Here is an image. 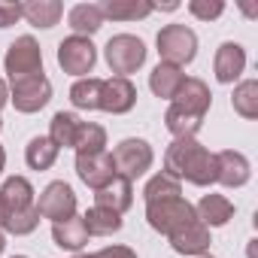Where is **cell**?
<instances>
[{
	"mask_svg": "<svg viewBox=\"0 0 258 258\" xmlns=\"http://www.w3.org/2000/svg\"><path fill=\"white\" fill-rule=\"evenodd\" d=\"M10 100L16 103L19 112H40L52 100V82L43 73L16 79V82H10Z\"/></svg>",
	"mask_w": 258,
	"mask_h": 258,
	"instance_id": "10",
	"label": "cell"
},
{
	"mask_svg": "<svg viewBox=\"0 0 258 258\" xmlns=\"http://www.w3.org/2000/svg\"><path fill=\"white\" fill-rule=\"evenodd\" d=\"M13 258H28V255H13Z\"/></svg>",
	"mask_w": 258,
	"mask_h": 258,
	"instance_id": "37",
	"label": "cell"
},
{
	"mask_svg": "<svg viewBox=\"0 0 258 258\" xmlns=\"http://www.w3.org/2000/svg\"><path fill=\"white\" fill-rule=\"evenodd\" d=\"M100 88H103V79H97V76L76 79L70 88V103L76 109H97L100 106Z\"/></svg>",
	"mask_w": 258,
	"mask_h": 258,
	"instance_id": "26",
	"label": "cell"
},
{
	"mask_svg": "<svg viewBox=\"0 0 258 258\" xmlns=\"http://www.w3.org/2000/svg\"><path fill=\"white\" fill-rule=\"evenodd\" d=\"M82 225L88 231V237H109L121 228V216L112 213V210H103V207H91L85 216H82Z\"/></svg>",
	"mask_w": 258,
	"mask_h": 258,
	"instance_id": "25",
	"label": "cell"
},
{
	"mask_svg": "<svg viewBox=\"0 0 258 258\" xmlns=\"http://www.w3.org/2000/svg\"><path fill=\"white\" fill-rule=\"evenodd\" d=\"M216 158V182H222L225 188H240L249 182L252 176V167H249V158L237 149H222L213 155Z\"/></svg>",
	"mask_w": 258,
	"mask_h": 258,
	"instance_id": "14",
	"label": "cell"
},
{
	"mask_svg": "<svg viewBox=\"0 0 258 258\" xmlns=\"http://www.w3.org/2000/svg\"><path fill=\"white\" fill-rule=\"evenodd\" d=\"M67 22L73 28L76 37H91L103 28V13L97 4H76L70 13H67Z\"/></svg>",
	"mask_w": 258,
	"mask_h": 258,
	"instance_id": "24",
	"label": "cell"
},
{
	"mask_svg": "<svg viewBox=\"0 0 258 258\" xmlns=\"http://www.w3.org/2000/svg\"><path fill=\"white\" fill-rule=\"evenodd\" d=\"M0 127H4V118H0Z\"/></svg>",
	"mask_w": 258,
	"mask_h": 258,
	"instance_id": "39",
	"label": "cell"
},
{
	"mask_svg": "<svg viewBox=\"0 0 258 258\" xmlns=\"http://www.w3.org/2000/svg\"><path fill=\"white\" fill-rule=\"evenodd\" d=\"M79 127H82V118L76 112H64L61 109L49 121V140L58 149H73L76 146V137H79Z\"/></svg>",
	"mask_w": 258,
	"mask_h": 258,
	"instance_id": "20",
	"label": "cell"
},
{
	"mask_svg": "<svg viewBox=\"0 0 258 258\" xmlns=\"http://www.w3.org/2000/svg\"><path fill=\"white\" fill-rule=\"evenodd\" d=\"M58 64H61L64 73L85 79L97 64V49H94L91 37H76L73 34V37L61 40L58 43Z\"/></svg>",
	"mask_w": 258,
	"mask_h": 258,
	"instance_id": "9",
	"label": "cell"
},
{
	"mask_svg": "<svg viewBox=\"0 0 258 258\" xmlns=\"http://www.w3.org/2000/svg\"><path fill=\"white\" fill-rule=\"evenodd\" d=\"M52 240L55 246L61 249H70V252H79L85 243H88V231L82 225V216H70L64 222H55L52 225Z\"/></svg>",
	"mask_w": 258,
	"mask_h": 258,
	"instance_id": "22",
	"label": "cell"
},
{
	"mask_svg": "<svg viewBox=\"0 0 258 258\" xmlns=\"http://www.w3.org/2000/svg\"><path fill=\"white\" fill-rule=\"evenodd\" d=\"M210 103H213V94H210L207 82L188 76V79L179 85V91H176V97L170 100V109H167V115H164V124H167V131L173 134V140L195 137V134L201 131Z\"/></svg>",
	"mask_w": 258,
	"mask_h": 258,
	"instance_id": "1",
	"label": "cell"
},
{
	"mask_svg": "<svg viewBox=\"0 0 258 258\" xmlns=\"http://www.w3.org/2000/svg\"><path fill=\"white\" fill-rule=\"evenodd\" d=\"M188 13L195 19H201V22H213V19H219L225 13V4H222V0H191Z\"/></svg>",
	"mask_w": 258,
	"mask_h": 258,
	"instance_id": "31",
	"label": "cell"
},
{
	"mask_svg": "<svg viewBox=\"0 0 258 258\" xmlns=\"http://www.w3.org/2000/svg\"><path fill=\"white\" fill-rule=\"evenodd\" d=\"M97 7H100L103 19H112V22H137V19H146L155 13L149 0H103Z\"/></svg>",
	"mask_w": 258,
	"mask_h": 258,
	"instance_id": "19",
	"label": "cell"
},
{
	"mask_svg": "<svg viewBox=\"0 0 258 258\" xmlns=\"http://www.w3.org/2000/svg\"><path fill=\"white\" fill-rule=\"evenodd\" d=\"M131 204H134V188H131V182L121 179V176H115L112 182H106L103 188L94 191V207L112 210V213H118V216H121L124 210H131Z\"/></svg>",
	"mask_w": 258,
	"mask_h": 258,
	"instance_id": "17",
	"label": "cell"
},
{
	"mask_svg": "<svg viewBox=\"0 0 258 258\" xmlns=\"http://www.w3.org/2000/svg\"><path fill=\"white\" fill-rule=\"evenodd\" d=\"M198 258H213V255H198Z\"/></svg>",
	"mask_w": 258,
	"mask_h": 258,
	"instance_id": "38",
	"label": "cell"
},
{
	"mask_svg": "<svg viewBox=\"0 0 258 258\" xmlns=\"http://www.w3.org/2000/svg\"><path fill=\"white\" fill-rule=\"evenodd\" d=\"M164 173L176 179H188L191 185H213L216 182V158L207 146H201L195 137L173 140L164 155Z\"/></svg>",
	"mask_w": 258,
	"mask_h": 258,
	"instance_id": "3",
	"label": "cell"
},
{
	"mask_svg": "<svg viewBox=\"0 0 258 258\" xmlns=\"http://www.w3.org/2000/svg\"><path fill=\"white\" fill-rule=\"evenodd\" d=\"M231 106L243 115V118H258V82L255 79H243L234 88Z\"/></svg>",
	"mask_w": 258,
	"mask_h": 258,
	"instance_id": "28",
	"label": "cell"
},
{
	"mask_svg": "<svg viewBox=\"0 0 258 258\" xmlns=\"http://www.w3.org/2000/svg\"><path fill=\"white\" fill-rule=\"evenodd\" d=\"M182 82H185V73H182L179 67H173V64H164V61L149 73V88H152V94H155V97H164V100H173Z\"/></svg>",
	"mask_w": 258,
	"mask_h": 258,
	"instance_id": "21",
	"label": "cell"
},
{
	"mask_svg": "<svg viewBox=\"0 0 258 258\" xmlns=\"http://www.w3.org/2000/svg\"><path fill=\"white\" fill-rule=\"evenodd\" d=\"M213 70H216V79H219L222 85H231V82L240 79V73L246 70V49H243L240 43H222L219 52H216Z\"/></svg>",
	"mask_w": 258,
	"mask_h": 258,
	"instance_id": "15",
	"label": "cell"
},
{
	"mask_svg": "<svg viewBox=\"0 0 258 258\" xmlns=\"http://www.w3.org/2000/svg\"><path fill=\"white\" fill-rule=\"evenodd\" d=\"M198 213L195 207L179 195V198H167V201H155V204H146V222L164 234V237H173L176 231H182L188 222H195Z\"/></svg>",
	"mask_w": 258,
	"mask_h": 258,
	"instance_id": "6",
	"label": "cell"
},
{
	"mask_svg": "<svg viewBox=\"0 0 258 258\" xmlns=\"http://www.w3.org/2000/svg\"><path fill=\"white\" fill-rule=\"evenodd\" d=\"M58 158V146L49 140V137H34L28 146H25V161L31 170H49Z\"/></svg>",
	"mask_w": 258,
	"mask_h": 258,
	"instance_id": "27",
	"label": "cell"
},
{
	"mask_svg": "<svg viewBox=\"0 0 258 258\" xmlns=\"http://www.w3.org/2000/svg\"><path fill=\"white\" fill-rule=\"evenodd\" d=\"M195 213L207 228H222L234 219V204L225 195H204L201 204L195 207Z\"/></svg>",
	"mask_w": 258,
	"mask_h": 258,
	"instance_id": "18",
	"label": "cell"
},
{
	"mask_svg": "<svg viewBox=\"0 0 258 258\" xmlns=\"http://www.w3.org/2000/svg\"><path fill=\"white\" fill-rule=\"evenodd\" d=\"M170 240V246H173V252H179V255H204L207 249H210V228L201 222V219H195V222H188L182 231H176L173 237H167Z\"/></svg>",
	"mask_w": 258,
	"mask_h": 258,
	"instance_id": "16",
	"label": "cell"
},
{
	"mask_svg": "<svg viewBox=\"0 0 258 258\" xmlns=\"http://www.w3.org/2000/svg\"><path fill=\"white\" fill-rule=\"evenodd\" d=\"M76 173L88 188H103L106 182L115 179V164H112V152H94V155H76Z\"/></svg>",
	"mask_w": 258,
	"mask_h": 258,
	"instance_id": "13",
	"label": "cell"
},
{
	"mask_svg": "<svg viewBox=\"0 0 258 258\" xmlns=\"http://www.w3.org/2000/svg\"><path fill=\"white\" fill-rule=\"evenodd\" d=\"M22 19V4H13V0H0V28H10Z\"/></svg>",
	"mask_w": 258,
	"mask_h": 258,
	"instance_id": "32",
	"label": "cell"
},
{
	"mask_svg": "<svg viewBox=\"0 0 258 258\" xmlns=\"http://www.w3.org/2000/svg\"><path fill=\"white\" fill-rule=\"evenodd\" d=\"M37 213L43 219H52V225L76 216V195H73V188L67 182H61V179L58 182H49L43 188L40 201H37Z\"/></svg>",
	"mask_w": 258,
	"mask_h": 258,
	"instance_id": "11",
	"label": "cell"
},
{
	"mask_svg": "<svg viewBox=\"0 0 258 258\" xmlns=\"http://www.w3.org/2000/svg\"><path fill=\"white\" fill-rule=\"evenodd\" d=\"M103 58L115 76L127 79V73H137L146 64V43L134 34H115V37H109Z\"/></svg>",
	"mask_w": 258,
	"mask_h": 258,
	"instance_id": "4",
	"label": "cell"
},
{
	"mask_svg": "<svg viewBox=\"0 0 258 258\" xmlns=\"http://www.w3.org/2000/svg\"><path fill=\"white\" fill-rule=\"evenodd\" d=\"M158 55L164 64H173V67H185L195 61L198 55V34L185 25H164L158 31Z\"/></svg>",
	"mask_w": 258,
	"mask_h": 258,
	"instance_id": "5",
	"label": "cell"
},
{
	"mask_svg": "<svg viewBox=\"0 0 258 258\" xmlns=\"http://www.w3.org/2000/svg\"><path fill=\"white\" fill-rule=\"evenodd\" d=\"M4 167H7V152H4V146H0V173H4Z\"/></svg>",
	"mask_w": 258,
	"mask_h": 258,
	"instance_id": "36",
	"label": "cell"
},
{
	"mask_svg": "<svg viewBox=\"0 0 258 258\" xmlns=\"http://www.w3.org/2000/svg\"><path fill=\"white\" fill-rule=\"evenodd\" d=\"M0 225L16 237L37 231L40 225L37 198H34V185L25 176H10L0 188Z\"/></svg>",
	"mask_w": 258,
	"mask_h": 258,
	"instance_id": "2",
	"label": "cell"
},
{
	"mask_svg": "<svg viewBox=\"0 0 258 258\" xmlns=\"http://www.w3.org/2000/svg\"><path fill=\"white\" fill-rule=\"evenodd\" d=\"M179 195H182V185H179V179L170 176V173H155V176L146 182V188H143L146 204L167 201V198H179Z\"/></svg>",
	"mask_w": 258,
	"mask_h": 258,
	"instance_id": "29",
	"label": "cell"
},
{
	"mask_svg": "<svg viewBox=\"0 0 258 258\" xmlns=\"http://www.w3.org/2000/svg\"><path fill=\"white\" fill-rule=\"evenodd\" d=\"M61 16L64 7L58 0H28V4H22V19H28V25L34 28H55Z\"/></svg>",
	"mask_w": 258,
	"mask_h": 258,
	"instance_id": "23",
	"label": "cell"
},
{
	"mask_svg": "<svg viewBox=\"0 0 258 258\" xmlns=\"http://www.w3.org/2000/svg\"><path fill=\"white\" fill-rule=\"evenodd\" d=\"M103 146H106V131L94 121H82L76 146H73L76 155H94V152H103Z\"/></svg>",
	"mask_w": 258,
	"mask_h": 258,
	"instance_id": "30",
	"label": "cell"
},
{
	"mask_svg": "<svg viewBox=\"0 0 258 258\" xmlns=\"http://www.w3.org/2000/svg\"><path fill=\"white\" fill-rule=\"evenodd\" d=\"M4 67H7V76L10 82L16 79H25V76H40L43 73V52H40V43L34 37H16V43L7 49V58H4Z\"/></svg>",
	"mask_w": 258,
	"mask_h": 258,
	"instance_id": "8",
	"label": "cell"
},
{
	"mask_svg": "<svg viewBox=\"0 0 258 258\" xmlns=\"http://www.w3.org/2000/svg\"><path fill=\"white\" fill-rule=\"evenodd\" d=\"M137 103V88L131 79L124 76H112V79H103V88H100V106L103 112H112V115H124L131 112Z\"/></svg>",
	"mask_w": 258,
	"mask_h": 258,
	"instance_id": "12",
	"label": "cell"
},
{
	"mask_svg": "<svg viewBox=\"0 0 258 258\" xmlns=\"http://www.w3.org/2000/svg\"><path fill=\"white\" fill-rule=\"evenodd\" d=\"M152 161H155V152H152V146H149L146 140H140V137H127V140H121V143L112 149L115 176H121V179H127V182L140 179V176L152 167Z\"/></svg>",
	"mask_w": 258,
	"mask_h": 258,
	"instance_id": "7",
	"label": "cell"
},
{
	"mask_svg": "<svg viewBox=\"0 0 258 258\" xmlns=\"http://www.w3.org/2000/svg\"><path fill=\"white\" fill-rule=\"evenodd\" d=\"M7 100H10V85L0 79V109H4V103H7Z\"/></svg>",
	"mask_w": 258,
	"mask_h": 258,
	"instance_id": "34",
	"label": "cell"
},
{
	"mask_svg": "<svg viewBox=\"0 0 258 258\" xmlns=\"http://www.w3.org/2000/svg\"><path fill=\"white\" fill-rule=\"evenodd\" d=\"M4 249H7V237H4V225H0V255H4Z\"/></svg>",
	"mask_w": 258,
	"mask_h": 258,
	"instance_id": "35",
	"label": "cell"
},
{
	"mask_svg": "<svg viewBox=\"0 0 258 258\" xmlns=\"http://www.w3.org/2000/svg\"><path fill=\"white\" fill-rule=\"evenodd\" d=\"M76 258H137V252L131 246H106L100 252H91V255H76Z\"/></svg>",
	"mask_w": 258,
	"mask_h": 258,
	"instance_id": "33",
	"label": "cell"
}]
</instances>
